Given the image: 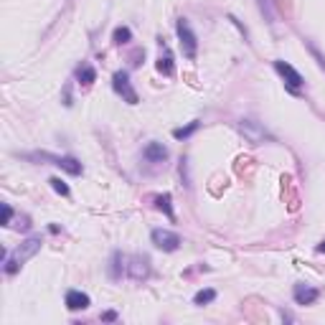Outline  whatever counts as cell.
<instances>
[{
  "mask_svg": "<svg viewBox=\"0 0 325 325\" xmlns=\"http://www.w3.org/2000/svg\"><path fill=\"white\" fill-rule=\"evenodd\" d=\"M178 38H181V46H183V53L188 56V59H196V51H198V41H196V36H193V31H190V26H188V20L186 18H181L178 20Z\"/></svg>",
  "mask_w": 325,
  "mask_h": 325,
  "instance_id": "obj_1",
  "label": "cell"
},
{
  "mask_svg": "<svg viewBox=\"0 0 325 325\" xmlns=\"http://www.w3.org/2000/svg\"><path fill=\"white\" fill-rule=\"evenodd\" d=\"M239 130H241V135L249 140L252 145H262L264 140H270V132H267L259 122H254V120H241Z\"/></svg>",
  "mask_w": 325,
  "mask_h": 325,
  "instance_id": "obj_2",
  "label": "cell"
},
{
  "mask_svg": "<svg viewBox=\"0 0 325 325\" xmlns=\"http://www.w3.org/2000/svg\"><path fill=\"white\" fill-rule=\"evenodd\" d=\"M153 244L163 252H175L181 246V237L175 231H168V229H155L153 231Z\"/></svg>",
  "mask_w": 325,
  "mask_h": 325,
  "instance_id": "obj_3",
  "label": "cell"
},
{
  "mask_svg": "<svg viewBox=\"0 0 325 325\" xmlns=\"http://www.w3.org/2000/svg\"><path fill=\"white\" fill-rule=\"evenodd\" d=\"M112 86H115V92L125 97V102L127 104H137V94H135V89L130 86V76L127 71H117L115 76H112Z\"/></svg>",
  "mask_w": 325,
  "mask_h": 325,
  "instance_id": "obj_4",
  "label": "cell"
},
{
  "mask_svg": "<svg viewBox=\"0 0 325 325\" xmlns=\"http://www.w3.org/2000/svg\"><path fill=\"white\" fill-rule=\"evenodd\" d=\"M274 69H277L279 74H282V79L287 82V86H290V89H300L302 84H305V82H302V76H300V74H297L290 64H285V61H274Z\"/></svg>",
  "mask_w": 325,
  "mask_h": 325,
  "instance_id": "obj_5",
  "label": "cell"
},
{
  "mask_svg": "<svg viewBox=\"0 0 325 325\" xmlns=\"http://www.w3.org/2000/svg\"><path fill=\"white\" fill-rule=\"evenodd\" d=\"M127 272H130V277L135 279V282H140V279H148V274H150L148 259H145V257H132L130 264H127Z\"/></svg>",
  "mask_w": 325,
  "mask_h": 325,
  "instance_id": "obj_6",
  "label": "cell"
},
{
  "mask_svg": "<svg viewBox=\"0 0 325 325\" xmlns=\"http://www.w3.org/2000/svg\"><path fill=\"white\" fill-rule=\"evenodd\" d=\"M318 295L320 292L310 285H295V290H292V297H295L297 305H312V302L318 300Z\"/></svg>",
  "mask_w": 325,
  "mask_h": 325,
  "instance_id": "obj_7",
  "label": "cell"
},
{
  "mask_svg": "<svg viewBox=\"0 0 325 325\" xmlns=\"http://www.w3.org/2000/svg\"><path fill=\"white\" fill-rule=\"evenodd\" d=\"M38 249H41V239H38V237H31L28 241H23V246H20V249L16 252L13 259H16L18 264H23V262H26V259H31V257L36 254Z\"/></svg>",
  "mask_w": 325,
  "mask_h": 325,
  "instance_id": "obj_8",
  "label": "cell"
},
{
  "mask_svg": "<svg viewBox=\"0 0 325 325\" xmlns=\"http://www.w3.org/2000/svg\"><path fill=\"white\" fill-rule=\"evenodd\" d=\"M89 295L86 292H79V290H69L66 292V308L69 310H86L89 308Z\"/></svg>",
  "mask_w": 325,
  "mask_h": 325,
  "instance_id": "obj_9",
  "label": "cell"
},
{
  "mask_svg": "<svg viewBox=\"0 0 325 325\" xmlns=\"http://www.w3.org/2000/svg\"><path fill=\"white\" fill-rule=\"evenodd\" d=\"M145 158L150 163H163L168 158V150L163 148V142H150L148 148H145Z\"/></svg>",
  "mask_w": 325,
  "mask_h": 325,
  "instance_id": "obj_10",
  "label": "cell"
},
{
  "mask_svg": "<svg viewBox=\"0 0 325 325\" xmlns=\"http://www.w3.org/2000/svg\"><path fill=\"white\" fill-rule=\"evenodd\" d=\"M122 272H125V257H122V252H115L112 254V267H109V277L112 279H120Z\"/></svg>",
  "mask_w": 325,
  "mask_h": 325,
  "instance_id": "obj_11",
  "label": "cell"
},
{
  "mask_svg": "<svg viewBox=\"0 0 325 325\" xmlns=\"http://www.w3.org/2000/svg\"><path fill=\"white\" fill-rule=\"evenodd\" d=\"M53 165L64 168V171H69L71 175H79L82 173V163L74 160V158H53Z\"/></svg>",
  "mask_w": 325,
  "mask_h": 325,
  "instance_id": "obj_12",
  "label": "cell"
},
{
  "mask_svg": "<svg viewBox=\"0 0 325 325\" xmlns=\"http://www.w3.org/2000/svg\"><path fill=\"white\" fill-rule=\"evenodd\" d=\"M216 300V290H201V292H196L193 302L196 305H208V302Z\"/></svg>",
  "mask_w": 325,
  "mask_h": 325,
  "instance_id": "obj_13",
  "label": "cell"
},
{
  "mask_svg": "<svg viewBox=\"0 0 325 325\" xmlns=\"http://www.w3.org/2000/svg\"><path fill=\"white\" fill-rule=\"evenodd\" d=\"M158 69H160L165 76L173 74V59H171V53H168V46H165V59L160 56V61H158Z\"/></svg>",
  "mask_w": 325,
  "mask_h": 325,
  "instance_id": "obj_14",
  "label": "cell"
},
{
  "mask_svg": "<svg viewBox=\"0 0 325 325\" xmlns=\"http://www.w3.org/2000/svg\"><path fill=\"white\" fill-rule=\"evenodd\" d=\"M196 130H198V122H190L188 127H178V130H173V137H175V140H183V137H188V135H193Z\"/></svg>",
  "mask_w": 325,
  "mask_h": 325,
  "instance_id": "obj_15",
  "label": "cell"
},
{
  "mask_svg": "<svg viewBox=\"0 0 325 325\" xmlns=\"http://www.w3.org/2000/svg\"><path fill=\"white\" fill-rule=\"evenodd\" d=\"M97 79V71L92 69V66H82V69H79V82L82 84H92Z\"/></svg>",
  "mask_w": 325,
  "mask_h": 325,
  "instance_id": "obj_16",
  "label": "cell"
},
{
  "mask_svg": "<svg viewBox=\"0 0 325 325\" xmlns=\"http://www.w3.org/2000/svg\"><path fill=\"white\" fill-rule=\"evenodd\" d=\"M132 38V31L127 28V26H120L117 31H115V43H120V46H122V43H127Z\"/></svg>",
  "mask_w": 325,
  "mask_h": 325,
  "instance_id": "obj_17",
  "label": "cell"
},
{
  "mask_svg": "<svg viewBox=\"0 0 325 325\" xmlns=\"http://www.w3.org/2000/svg\"><path fill=\"white\" fill-rule=\"evenodd\" d=\"M51 188L56 190V193H61V196H69V186H66L64 181H61V178H51Z\"/></svg>",
  "mask_w": 325,
  "mask_h": 325,
  "instance_id": "obj_18",
  "label": "cell"
},
{
  "mask_svg": "<svg viewBox=\"0 0 325 325\" xmlns=\"http://www.w3.org/2000/svg\"><path fill=\"white\" fill-rule=\"evenodd\" d=\"M158 208H163L165 214H168V219H173V208H171V196H158Z\"/></svg>",
  "mask_w": 325,
  "mask_h": 325,
  "instance_id": "obj_19",
  "label": "cell"
},
{
  "mask_svg": "<svg viewBox=\"0 0 325 325\" xmlns=\"http://www.w3.org/2000/svg\"><path fill=\"white\" fill-rule=\"evenodd\" d=\"M10 216H13V208H10L8 204H3V223H5V226L10 223Z\"/></svg>",
  "mask_w": 325,
  "mask_h": 325,
  "instance_id": "obj_20",
  "label": "cell"
},
{
  "mask_svg": "<svg viewBox=\"0 0 325 325\" xmlns=\"http://www.w3.org/2000/svg\"><path fill=\"white\" fill-rule=\"evenodd\" d=\"M102 320H107V323H112V320H117V312H104V315H102Z\"/></svg>",
  "mask_w": 325,
  "mask_h": 325,
  "instance_id": "obj_21",
  "label": "cell"
},
{
  "mask_svg": "<svg viewBox=\"0 0 325 325\" xmlns=\"http://www.w3.org/2000/svg\"><path fill=\"white\" fill-rule=\"evenodd\" d=\"M318 252H325V241H323V244L318 246Z\"/></svg>",
  "mask_w": 325,
  "mask_h": 325,
  "instance_id": "obj_22",
  "label": "cell"
}]
</instances>
